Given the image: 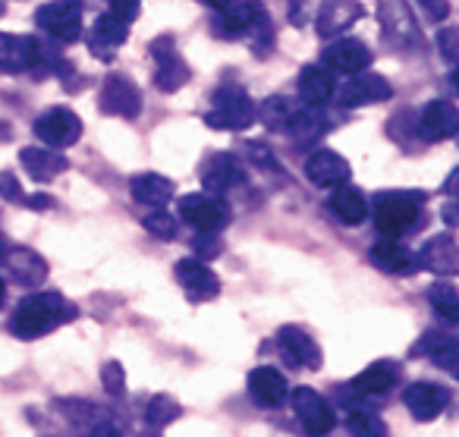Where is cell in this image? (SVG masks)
Segmentation results:
<instances>
[{"label":"cell","mask_w":459,"mask_h":437,"mask_svg":"<svg viewBox=\"0 0 459 437\" xmlns=\"http://www.w3.org/2000/svg\"><path fill=\"white\" fill-rule=\"evenodd\" d=\"M73 318H76V305L60 293H32L16 305L13 318H10V330L20 340H35V336H45L48 330L73 321Z\"/></svg>","instance_id":"1"},{"label":"cell","mask_w":459,"mask_h":437,"mask_svg":"<svg viewBox=\"0 0 459 437\" xmlns=\"http://www.w3.org/2000/svg\"><path fill=\"white\" fill-rule=\"evenodd\" d=\"M368 214H375L377 233L394 240L419 223L421 196L419 192H381V196H375V208H368Z\"/></svg>","instance_id":"2"},{"label":"cell","mask_w":459,"mask_h":437,"mask_svg":"<svg viewBox=\"0 0 459 437\" xmlns=\"http://www.w3.org/2000/svg\"><path fill=\"white\" fill-rule=\"evenodd\" d=\"M204 123L214 129H233L243 133L255 123V101L239 85H221L214 92V108L204 114Z\"/></svg>","instance_id":"3"},{"label":"cell","mask_w":459,"mask_h":437,"mask_svg":"<svg viewBox=\"0 0 459 437\" xmlns=\"http://www.w3.org/2000/svg\"><path fill=\"white\" fill-rule=\"evenodd\" d=\"M57 409L64 412V418L79 437H123L114 412L91 399H57Z\"/></svg>","instance_id":"4"},{"label":"cell","mask_w":459,"mask_h":437,"mask_svg":"<svg viewBox=\"0 0 459 437\" xmlns=\"http://www.w3.org/2000/svg\"><path fill=\"white\" fill-rule=\"evenodd\" d=\"M179 217H183L189 227H195L202 236H211L227 223V205L214 196H204V192H192V196L179 198Z\"/></svg>","instance_id":"5"},{"label":"cell","mask_w":459,"mask_h":437,"mask_svg":"<svg viewBox=\"0 0 459 437\" xmlns=\"http://www.w3.org/2000/svg\"><path fill=\"white\" fill-rule=\"evenodd\" d=\"M35 135L51 148H70L82 135V120L70 108H51L35 120Z\"/></svg>","instance_id":"6"},{"label":"cell","mask_w":459,"mask_h":437,"mask_svg":"<svg viewBox=\"0 0 459 437\" xmlns=\"http://www.w3.org/2000/svg\"><path fill=\"white\" fill-rule=\"evenodd\" d=\"M293 412L299 418V424L312 437H325L333 431V409L327 406V399L312 387H296L293 390Z\"/></svg>","instance_id":"7"},{"label":"cell","mask_w":459,"mask_h":437,"mask_svg":"<svg viewBox=\"0 0 459 437\" xmlns=\"http://www.w3.org/2000/svg\"><path fill=\"white\" fill-rule=\"evenodd\" d=\"M217 10L214 29L221 39H243L246 32L255 29V22L264 16L262 4H249V0H233V4H211Z\"/></svg>","instance_id":"8"},{"label":"cell","mask_w":459,"mask_h":437,"mask_svg":"<svg viewBox=\"0 0 459 437\" xmlns=\"http://www.w3.org/2000/svg\"><path fill=\"white\" fill-rule=\"evenodd\" d=\"M35 22L54 41H76L82 35V7L79 4H45L35 13Z\"/></svg>","instance_id":"9"},{"label":"cell","mask_w":459,"mask_h":437,"mask_svg":"<svg viewBox=\"0 0 459 437\" xmlns=\"http://www.w3.org/2000/svg\"><path fill=\"white\" fill-rule=\"evenodd\" d=\"M306 177H308V183L318 186V189H340V186L350 183L352 170L343 154H337L333 148H318L315 154H308Z\"/></svg>","instance_id":"10"},{"label":"cell","mask_w":459,"mask_h":437,"mask_svg":"<svg viewBox=\"0 0 459 437\" xmlns=\"http://www.w3.org/2000/svg\"><path fill=\"white\" fill-rule=\"evenodd\" d=\"M333 95H337V101L343 104V108H365V104L387 101V98L394 95V89H390L387 79L377 76V73H359L350 83L340 85Z\"/></svg>","instance_id":"11"},{"label":"cell","mask_w":459,"mask_h":437,"mask_svg":"<svg viewBox=\"0 0 459 437\" xmlns=\"http://www.w3.org/2000/svg\"><path fill=\"white\" fill-rule=\"evenodd\" d=\"M45 64L41 57V41L29 39V35H10L0 32V73H22L35 70Z\"/></svg>","instance_id":"12"},{"label":"cell","mask_w":459,"mask_h":437,"mask_svg":"<svg viewBox=\"0 0 459 437\" xmlns=\"http://www.w3.org/2000/svg\"><path fill=\"white\" fill-rule=\"evenodd\" d=\"M152 54H154V64H158V70H154V85H158L160 92H177L183 83H189V66H186V60L177 54V45H173V39H158L152 41Z\"/></svg>","instance_id":"13"},{"label":"cell","mask_w":459,"mask_h":437,"mask_svg":"<svg viewBox=\"0 0 459 437\" xmlns=\"http://www.w3.org/2000/svg\"><path fill=\"white\" fill-rule=\"evenodd\" d=\"M142 110V95L135 89L133 79L126 76H108L101 89V114H110V117H123V120H135Z\"/></svg>","instance_id":"14"},{"label":"cell","mask_w":459,"mask_h":437,"mask_svg":"<svg viewBox=\"0 0 459 437\" xmlns=\"http://www.w3.org/2000/svg\"><path fill=\"white\" fill-rule=\"evenodd\" d=\"M403 403L412 412L415 422H434L446 409V403H450V390L440 384H431V380H415L403 393Z\"/></svg>","instance_id":"15"},{"label":"cell","mask_w":459,"mask_h":437,"mask_svg":"<svg viewBox=\"0 0 459 437\" xmlns=\"http://www.w3.org/2000/svg\"><path fill=\"white\" fill-rule=\"evenodd\" d=\"M277 346H281L283 359L296 368H312V371H318L321 362H325V355H321V346L315 343V336H308L306 330L296 328V324L281 328V334H277Z\"/></svg>","instance_id":"16"},{"label":"cell","mask_w":459,"mask_h":437,"mask_svg":"<svg viewBox=\"0 0 459 437\" xmlns=\"http://www.w3.org/2000/svg\"><path fill=\"white\" fill-rule=\"evenodd\" d=\"M415 267H425L440 277H453L459 271V249L453 233H437L415 252Z\"/></svg>","instance_id":"17"},{"label":"cell","mask_w":459,"mask_h":437,"mask_svg":"<svg viewBox=\"0 0 459 437\" xmlns=\"http://www.w3.org/2000/svg\"><path fill=\"white\" fill-rule=\"evenodd\" d=\"M0 265L7 267V277L20 286H41L48 277V261L26 246H13L0 252Z\"/></svg>","instance_id":"18"},{"label":"cell","mask_w":459,"mask_h":437,"mask_svg":"<svg viewBox=\"0 0 459 437\" xmlns=\"http://www.w3.org/2000/svg\"><path fill=\"white\" fill-rule=\"evenodd\" d=\"M321 60H325V64H321L325 70L346 73V76H359L362 70H368L371 51H368V45L359 41V39H340V41H333L331 48H325Z\"/></svg>","instance_id":"19"},{"label":"cell","mask_w":459,"mask_h":437,"mask_svg":"<svg viewBox=\"0 0 459 437\" xmlns=\"http://www.w3.org/2000/svg\"><path fill=\"white\" fill-rule=\"evenodd\" d=\"M177 280L192 302H208V299H214L221 293V277L198 258L177 261Z\"/></svg>","instance_id":"20"},{"label":"cell","mask_w":459,"mask_h":437,"mask_svg":"<svg viewBox=\"0 0 459 437\" xmlns=\"http://www.w3.org/2000/svg\"><path fill=\"white\" fill-rule=\"evenodd\" d=\"M243 179V167H239V161L233 158L230 152H217L211 154L208 161H204L202 167V186H204V196H223V192H230L233 186Z\"/></svg>","instance_id":"21"},{"label":"cell","mask_w":459,"mask_h":437,"mask_svg":"<svg viewBox=\"0 0 459 437\" xmlns=\"http://www.w3.org/2000/svg\"><path fill=\"white\" fill-rule=\"evenodd\" d=\"M456 127H459V114L450 101H428L421 108V117H419V133L425 142H444L450 135H456Z\"/></svg>","instance_id":"22"},{"label":"cell","mask_w":459,"mask_h":437,"mask_svg":"<svg viewBox=\"0 0 459 437\" xmlns=\"http://www.w3.org/2000/svg\"><path fill=\"white\" fill-rule=\"evenodd\" d=\"M296 89H299V98L306 101V108H321L325 101H331L333 92H337V83H333V73L325 70L321 64H312L299 73L296 79Z\"/></svg>","instance_id":"23"},{"label":"cell","mask_w":459,"mask_h":437,"mask_svg":"<svg viewBox=\"0 0 459 437\" xmlns=\"http://www.w3.org/2000/svg\"><path fill=\"white\" fill-rule=\"evenodd\" d=\"M20 161H22V170H26L35 183H51V179H57L60 173L70 167V161L60 158L51 148H22Z\"/></svg>","instance_id":"24"},{"label":"cell","mask_w":459,"mask_h":437,"mask_svg":"<svg viewBox=\"0 0 459 437\" xmlns=\"http://www.w3.org/2000/svg\"><path fill=\"white\" fill-rule=\"evenodd\" d=\"M287 390H290L287 378H283L277 368L262 365V368H255V371H249V393L255 403L281 406L283 399H287Z\"/></svg>","instance_id":"25"},{"label":"cell","mask_w":459,"mask_h":437,"mask_svg":"<svg viewBox=\"0 0 459 437\" xmlns=\"http://www.w3.org/2000/svg\"><path fill=\"white\" fill-rule=\"evenodd\" d=\"M415 355H428V359L437 362L444 371H456V362H459V343L453 334H444V330H428L412 349Z\"/></svg>","instance_id":"26"},{"label":"cell","mask_w":459,"mask_h":437,"mask_svg":"<svg viewBox=\"0 0 459 437\" xmlns=\"http://www.w3.org/2000/svg\"><path fill=\"white\" fill-rule=\"evenodd\" d=\"M381 26L394 45L409 48V45L419 41V29H415V20H412V13H409L406 4H384L381 7Z\"/></svg>","instance_id":"27"},{"label":"cell","mask_w":459,"mask_h":437,"mask_svg":"<svg viewBox=\"0 0 459 437\" xmlns=\"http://www.w3.org/2000/svg\"><path fill=\"white\" fill-rule=\"evenodd\" d=\"M396 380H400L396 362L384 359V362H375V365L365 368V371L350 384V390L362 393V397H381V393H387L390 387H396Z\"/></svg>","instance_id":"28"},{"label":"cell","mask_w":459,"mask_h":437,"mask_svg":"<svg viewBox=\"0 0 459 437\" xmlns=\"http://www.w3.org/2000/svg\"><path fill=\"white\" fill-rule=\"evenodd\" d=\"M359 16H362V4H352V0H343V4H321L315 29H318V35H325V39H333V35L346 32Z\"/></svg>","instance_id":"29"},{"label":"cell","mask_w":459,"mask_h":437,"mask_svg":"<svg viewBox=\"0 0 459 437\" xmlns=\"http://www.w3.org/2000/svg\"><path fill=\"white\" fill-rule=\"evenodd\" d=\"M371 261H375V267H381L387 274L415 271V252L396 240H381L377 246H371Z\"/></svg>","instance_id":"30"},{"label":"cell","mask_w":459,"mask_h":437,"mask_svg":"<svg viewBox=\"0 0 459 437\" xmlns=\"http://www.w3.org/2000/svg\"><path fill=\"white\" fill-rule=\"evenodd\" d=\"M133 189V198L148 208H164L167 202L173 198V183L160 173H139V177L129 183Z\"/></svg>","instance_id":"31"},{"label":"cell","mask_w":459,"mask_h":437,"mask_svg":"<svg viewBox=\"0 0 459 437\" xmlns=\"http://www.w3.org/2000/svg\"><path fill=\"white\" fill-rule=\"evenodd\" d=\"M126 41V26L120 20H114L110 13H101L91 26V35H89V48L98 54V57H110L114 48H120Z\"/></svg>","instance_id":"32"},{"label":"cell","mask_w":459,"mask_h":437,"mask_svg":"<svg viewBox=\"0 0 459 437\" xmlns=\"http://www.w3.org/2000/svg\"><path fill=\"white\" fill-rule=\"evenodd\" d=\"M331 211L343 223L356 227V223H362L365 217H368V202H365L362 192L352 189V186H340V189H333V196H331Z\"/></svg>","instance_id":"33"},{"label":"cell","mask_w":459,"mask_h":437,"mask_svg":"<svg viewBox=\"0 0 459 437\" xmlns=\"http://www.w3.org/2000/svg\"><path fill=\"white\" fill-rule=\"evenodd\" d=\"M331 127V120L325 117V110L321 108H302V110H293V117H290L287 129L296 135L299 142H312L318 139V135H325V129Z\"/></svg>","instance_id":"34"},{"label":"cell","mask_w":459,"mask_h":437,"mask_svg":"<svg viewBox=\"0 0 459 437\" xmlns=\"http://www.w3.org/2000/svg\"><path fill=\"white\" fill-rule=\"evenodd\" d=\"M290 117H293V104H290V98H283V95L264 98V101L255 108V120H262L268 129H287Z\"/></svg>","instance_id":"35"},{"label":"cell","mask_w":459,"mask_h":437,"mask_svg":"<svg viewBox=\"0 0 459 437\" xmlns=\"http://www.w3.org/2000/svg\"><path fill=\"white\" fill-rule=\"evenodd\" d=\"M346 428H350L352 437H390V431H387V424H384V418L375 415L371 409H359V406H352V409H350Z\"/></svg>","instance_id":"36"},{"label":"cell","mask_w":459,"mask_h":437,"mask_svg":"<svg viewBox=\"0 0 459 437\" xmlns=\"http://www.w3.org/2000/svg\"><path fill=\"white\" fill-rule=\"evenodd\" d=\"M179 403L173 397H167V393H158V397H152L148 399V406H145V422L152 424L154 431H160V428H167V424H173L179 418Z\"/></svg>","instance_id":"37"},{"label":"cell","mask_w":459,"mask_h":437,"mask_svg":"<svg viewBox=\"0 0 459 437\" xmlns=\"http://www.w3.org/2000/svg\"><path fill=\"white\" fill-rule=\"evenodd\" d=\"M428 299H431L434 311H440V318H446V321H459V296H456V286H453L450 280L434 284L431 290H428Z\"/></svg>","instance_id":"38"},{"label":"cell","mask_w":459,"mask_h":437,"mask_svg":"<svg viewBox=\"0 0 459 437\" xmlns=\"http://www.w3.org/2000/svg\"><path fill=\"white\" fill-rule=\"evenodd\" d=\"M142 227L152 236H158V240H177V217L164 214V211H152V214L142 221Z\"/></svg>","instance_id":"39"},{"label":"cell","mask_w":459,"mask_h":437,"mask_svg":"<svg viewBox=\"0 0 459 437\" xmlns=\"http://www.w3.org/2000/svg\"><path fill=\"white\" fill-rule=\"evenodd\" d=\"M101 380H104V387L110 390V397H123V390H126V374H123L120 362H104Z\"/></svg>","instance_id":"40"},{"label":"cell","mask_w":459,"mask_h":437,"mask_svg":"<svg viewBox=\"0 0 459 437\" xmlns=\"http://www.w3.org/2000/svg\"><path fill=\"white\" fill-rule=\"evenodd\" d=\"M139 10H142V4H135V0H110L108 13L114 16V20H120L123 26H129L133 20H139Z\"/></svg>","instance_id":"41"},{"label":"cell","mask_w":459,"mask_h":437,"mask_svg":"<svg viewBox=\"0 0 459 437\" xmlns=\"http://www.w3.org/2000/svg\"><path fill=\"white\" fill-rule=\"evenodd\" d=\"M0 196L13 205H26V198H29L26 192L20 189V183H16L13 173H0Z\"/></svg>","instance_id":"42"},{"label":"cell","mask_w":459,"mask_h":437,"mask_svg":"<svg viewBox=\"0 0 459 437\" xmlns=\"http://www.w3.org/2000/svg\"><path fill=\"white\" fill-rule=\"evenodd\" d=\"M456 41H459V32H456V29H444V32L437 35V45H440V51H444V57L450 60V64H456V57H459V51H456Z\"/></svg>","instance_id":"43"},{"label":"cell","mask_w":459,"mask_h":437,"mask_svg":"<svg viewBox=\"0 0 459 437\" xmlns=\"http://www.w3.org/2000/svg\"><path fill=\"white\" fill-rule=\"evenodd\" d=\"M246 152H249L252 158H255V164L268 167V170H277V164H274V154H271L264 145H255V142H249V145H246Z\"/></svg>","instance_id":"44"},{"label":"cell","mask_w":459,"mask_h":437,"mask_svg":"<svg viewBox=\"0 0 459 437\" xmlns=\"http://www.w3.org/2000/svg\"><path fill=\"white\" fill-rule=\"evenodd\" d=\"M421 7L428 10V16H431V20H444V16L450 13V4H421Z\"/></svg>","instance_id":"45"},{"label":"cell","mask_w":459,"mask_h":437,"mask_svg":"<svg viewBox=\"0 0 459 437\" xmlns=\"http://www.w3.org/2000/svg\"><path fill=\"white\" fill-rule=\"evenodd\" d=\"M444 221H446V227H456V202L444 205Z\"/></svg>","instance_id":"46"},{"label":"cell","mask_w":459,"mask_h":437,"mask_svg":"<svg viewBox=\"0 0 459 437\" xmlns=\"http://www.w3.org/2000/svg\"><path fill=\"white\" fill-rule=\"evenodd\" d=\"M10 133H13V129H10V123H0V139H10Z\"/></svg>","instance_id":"47"},{"label":"cell","mask_w":459,"mask_h":437,"mask_svg":"<svg viewBox=\"0 0 459 437\" xmlns=\"http://www.w3.org/2000/svg\"><path fill=\"white\" fill-rule=\"evenodd\" d=\"M0 305H4V280H0Z\"/></svg>","instance_id":"48"},{"label":"cell","mask_w":459,"mask_h":437,"mask_svg":"<svg viewBox=\"0 0 459 437\" xmlns=\"http://www.w3.org/2000/svg\"><path fill=\"white\" fill-rule=\"evenodd\" d=\"M139 437H154V434H139Z\"/></svg>","instance_id":"49"},{"label":"cell","mask_w":459,"mask_h":437,"mask_svg":"<svg viewBox=\"0 0 459 437\" xmlns=\"http://www.w3.org/2000/svg\"><path fill=\"white\" fill-rule=\"evenodd\" d=\"M0 13H4V4H0Z\"/></svg>","instance_id":"50"}]
</instances>
